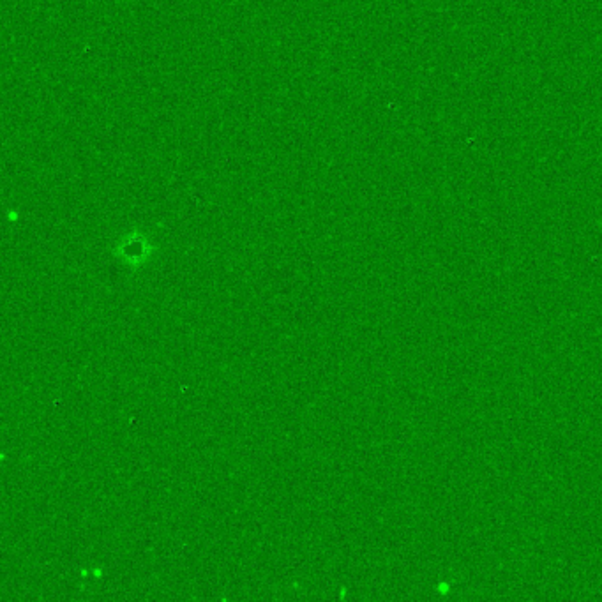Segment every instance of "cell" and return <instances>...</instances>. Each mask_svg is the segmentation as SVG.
Returning a JSON list of instances; mask_svg holds the SVG:
<instances>
[{"label":"cell","instance_id":"cell-1","mask_svg":"<svg viewBox=\"0 0 602 602\" xmlns=\"http://www.w3.org/2000/svg\"><path fill=\"white\" fill-rule=\"evenodd\" d=\"M151 242L147 241L143 235H128L124 241L115 249V255L121 258L124 264L129 265L131 269H140L149 258H151Z\"/></svg>","mask_w":602,"mask_h":602}]
</instances>
